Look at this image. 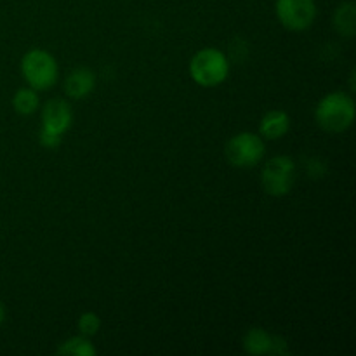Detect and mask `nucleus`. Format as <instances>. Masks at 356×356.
Masks as SVG:
<instances>
[{
    "instance_id": "nucleus-1",
    "label": "nucleus",
    "mask_w": 356,
    "mask_h": 356,
    "mask_svg": "<svg viewBox=\"0 0 356 356\" xmlns=\"http://www.w3.org/2000/svg\"><path fill=\"white\" fill-rule=\"evenodd\" d=\"M355 101L344 92H330L316 104V124L330 134H339L351 127L355 120Z\"/></svg>"
},
{
    "instance_id": "nucleus-2",
    "label": "nucleus",
    "mask_w": 356,
    "mask_h": 356,
    "mask_svg": "<svg viewBox=\"0 0 356 356\" xmlns=\"http://www.w3.org/2000/svg\"><path fill=\"white\" fill-rule=\"evenodd\" d=\"M229 73L228 58L214 47L198 51L190 61V75L198 86L216 87L226 80Z\"/></svg>"
},
{
    "instance_id": "nucleus-3",
    "label": "nucleus",
    "mask_w": 356,
    "mask_h": 356,
    "mask_svg": "<svg viewBox=\"0 0 356 356\" xmlns=\"http://www.w3.org/2000/svg\"><path fill=\"white\" fill-rule=\"evenodd\" d=\"M58 72L54 56L44 49H31L21 59V73L35 90L51 89L58 80Z\"/></svg>"
},
{
    "instance_id": "nucleus-4",
    "label": "nucleus",
    "mask_w": 356,
    "mask_h": 356,
    "mask_svg": "<svg viewBox=\"0 0 356 356\" xmlns=\"http://www.w3.org/2000/svg\"><path fill=\"white\" fill-rule=\"evenodd\" d=\"M296 181V162L291 156L278 155L268 160L261 172L263 190L271 197H284L292 190Z\"/></svg>"
},
{
    "instance_id": "nucleus-5",
    "label": "nucleus",
    "mask_w": 356,
    "mask_h": 356,
    "mask_svg": "<svg viewBox=\"0 0 356 356\" xmlns=\"http://www.w3.org/2000/svg\"><path fill=\"white\" fill-rule=\"evenodd\" d=\"M225 153L232 165L247 169V167L257 165L263 160L266 146L261 136L254 132H240L226 143Z\"/></svg>"
},
{
    "instance_id": "nucleus-6",
    "label": "nucleus",
    "mask_w": 356,
    "mask_h": 356,
    "mask_svg": "<svg viewBox=\"0 0 356 356\" xmlns=\"http://www.w3.org/2000/svg\"><path fill=\"white\" fill-rule=\"evenodd\" d=\"M277 16L287 30H308L316 17L315 0H277Z\"/></svg>"
},
{
    "instance_id": "nucleus-7",
    "label": "nucleus",
    "mask_w": 356,
    "mask_h": 356,
    "mask_svg": "<svg viewBox=\"0 0 356 356\" xmlns=\"http://www.w3.org/2000/svg\"><path fill=\"white\" fill-rule=\"evenodd\" d=\"M73 120L72 106L65 99H51L42 110V129L63 136L70 129Z\"/></svg>"
},
{
    "instance_id": "nucleus-8",
    "label": "nucleus",
    "mask_w": 356,
    "mask_h": 356,
    "mask_svg": "<svg viewBox=\"0 0 356 356\" xmlns=\"http://www.w3.org/2000/svg\"><path fill=\"white\" fill-rule=\"evenodd\" d=\"M96 86V75L87 68L73 70L65 82V90L73 99H82L89 96Z\"/></svg>"
},
{
    "instance_id": "nucleus-9",
    "label": "nucleus",
    "mask_w": 356,
    "mask_h": 356,
    "mask_svg": "<svg viewBox=\"0 0 356 356\" xmlns=\"http://www.w3.org/2000/svg\"><path fill=\"white\" fill-rule=\"evenodd\" d=\"M291 129V118L285 111L273 110L268 111L259 124V134L266 139H280Z\"/></svg>"
},
{
    "instance_id": "nucleus-10",
    "label": "nucleus",
    "mask_w": 356,
    "mask_h": 356,
    "mask_svg": "<svg viewBox=\"0 0 356 356\" xmlns=\"http://www.w3.org/2000/svg\"><path fill=\"white\" fill-rule=\"evenodd\" d=\"M275 337L263 329H250L243 337V348L250 355L273 353Z\"/></svg>"
},
{
    "instance_id": "nucleus-11",
    "label": "nucleus",
    "mask_w": 356,
    "mask_h": 356,
    "mask_svg": "<svg viewBox=\"0 0 356 356\" xmlns=\"http://www.w3.org/2000/svg\"><path fill=\"white\" fill-rule=\"evenodd\" d=\"M334 23H336L337 31H339L343 37L351 38L356 31V7L355 3H341L336 10V16H334Z\"/></svg>"
},
{
    "instance_id": "nucleus-12",
    "label": "nucleus",
    "mask_w": 356,
    "mask_h": 356,
    "mask_svg": "<svg viewBox=\"0 0 356 356\" xmlns=\"http://www.w3.org/2000/svg\"><path fill=\"white\" fill-rule=\"evenodd\" d=\"M58 355L66 356H96L97 350L94 344L90 343L89 337L86 336H75L70 339L63 341L58 348Z\"/></svg>"
},
{
    "instance_id": "nucleus-13",
    "label": "nucleus",
    "mask_w": 356,
    "mask_h": 356,
    "mask_svg": "<svg viewBox=\"0 0 356 356\" xmlns=\"http://www.w3.org/2000/svg\"><path fill=\"white\" fill-rule=\"evenodd\" d=\"M38 94L37 90L28 87V89H19L13 97L14 110L19 115H31L37 111L38 108Z\"/></svg>"
},
{
    "instance_id": "nucleus-14",
    "label": "nucleus",
    "mask_w": 356,
    "mask_h": 356,
    "mask_svg": "<svg viewBox=\"0 0 356 356\" xmlns=\"http://www.w3.org/2000/svg\"><path fill=\"white\" fill-rule=\"evenodd\" d=\"M99 327H101V320L96 313L87 312V313H83V315H80L79 330L82 336H86V337L96 336V334L99 332Z\"/></svg>"
},
{
    "instance_id": "nucleus-15",
    "label": "nucleus",
    "mask_w": 356,
    "mask_h": 356,
    "mask_svg": "<svg viewBox=\"0 0 356 356\" xmlns=\"http://www.w3.org/2000/svg\"><path fill=\"white\" fill-rule=\"evenodd\" d=\"M61 139L63 136L54 134V132L44 131V129L40 131V143L45 148H58V146L61 145Z\"/></svg>"
},
{
    "instance_id": "nucleus-16",
    "label": "nucleus",
    "mask_w": 356,
    "mask_h": 356,
    "mask_svg": "<svg viewBox=\"0 0 356 356\" xmlns=\"http://www.w3.org/2000/svg\"><path fill=\"white\" fill-rule=\"evenodd\" d=\"M3 320H6V308H3L2 301H0V325L3 323Z\"/></svg>"
},
{
    "instance_id": "nucleus-17",
    "label": "nucleus",
    "mask_w": 356,
    "mask_h": 356,
    "mask_svg": "<svg viewBox=\"0 0 356 356\" xmlns=\"http://www.w3.org/2000/svg\"><path fill=\"white\" fill-rule=\"evenodd\" d=\"M350 80H351V90H355L356 89V87H355V70H353V72H351Z\"/></svg>"
}]
</instances>
